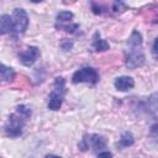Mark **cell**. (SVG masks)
I'll return each mask as SVG.
<instances>
[{
	"instance_id": "7c38bea8",
	"label": "cell",
	"mask_w": 158,
	"mask_h": 158,
	"mask_svg": "<svg viewBox=\"0 0 158 158\" xmlns=\"http://www.w3.org/2000/svg\"><path fill=\"white\" fill-rule=\"evenodd\" d=\"M135 143V137L130 132V131H125L122 132L120 139H118V146L121 148H126V147H130Z\"/></svg>"
},
{
	"instance_id": "5b68a950",
	"label": "cell",
	"mask_w": 158,
	"mask_h": 158,
	"mask_svg": "<svg viewBox=\"0 0 158 158\" xmlns=\"http://www.w3.org/2000/svg\"><path fill=\"white\" fill-rule=\"evenodd\" d=\"M28 27V16L23 9H15L11 14V33H23Z\"/></svg>"
},
{
	"instance_id": "6da1fadb",
	"label": "cell",
	"mask_w": 158,
	"mask_h": 158,
	"mask_svg": "<svg viewBox=\"0 0 158 158\" xmlns=\"http://www.w3.org/2000/svg\"><path fill=\"white\" fill-rule=\"evenodd\" d=\"M142 43H143V40H142L141 32H138L137 30H133L127 41L128 51L125 57V64L128 69H136L144 64L146 57L143 53Z\"/></svg>"
},
{
	"instance_id": "9c48e42d",
	"label": "cell",
	"mask_w": 158,
	"mask_h": 158,
	"mask_svg": "<svg viewBox=\"0 0 158 158\" xmlns=\"http://www.w3.org/2000/svg\"><path fill=\"white\" fill-rule=\"evenodd\" d=\"M114 85L118 91H127V90H131L135 86V80L131 77L122 75V77H117L115 79Z\"/></svg>"
},
{
	"instance_id": "ba28073f",
	"label": "cell",
	"mask_w": 158,
	"mask_h": 158,
	"mask_svg": "<svg viewBox=\"0 0 158 158\" xmlns=\"http://www.w3.org/2000/svg\"><path fill=\"white\" fill-rule=\"evenodd\" d=\"M144 109L154 118L158 120V91L149 95L144 102Z\"/></svg>"
},
{
	"instance_id": "5bb4252c",
	"label": "cell",
	"mask_w": 158,
	"mask_h": 158,
	"mask_svg": "<svg viewBox=\"0 0 158 158\" xmlns=\"http://www.w3.org/2000/svg\"><path fill=\"white\" fill-rule=\"evenodd\" d=\"M0 73H1V80L2 81H11L15 78V72L12 68L6 67L5 64H1L0 67Z\"/></svg>"
},
{
	"instance_id": "30bf717a",
	"label": "cell",
	"mask_w": 158,
	"mask_h": 158,
	"mask_svg": "<svg viewBox=\"0 0 158 158\" xmlns=\"http://www.w3.org/2000/svg\"><path fill=\"white\" fill-rule=\"evenodd\" d=\"M91 48L95 52H104V51H107L110 48V46H109V43L104 38L100 37V33L99 32H95L94 33V37H93Z\"/></svg>"
},
{
	"instance_id": "ac0fdd59",
	"label": "cell",
	"mask_w": 158,
	"mask_h": 158,
	"mask_svg": "<svg viewBox=\"0 0 158 158\" xmlns=\"http://www.w3.org/2000/svg\"><path fill=\"white\" fill-rule=\"evenodd\" d=\"M60 47H62L63 51H70V49L73 48V41L64 38V40H62V42H60Z\"/></svg>"
},
{
	"instance_id": "3957f363",
	"label": "cell",
	"mask_w": 158,
	"mask_h": 158,
	"mask_svg": "<svg viewBox=\"0 0 158 158\" xmlns=\"http://www.w3.org/2000/svg\"><path fill=\"white\" fill-rule=\"evenodd\" d=\"M65 80L62 77H57L53 83V90L48 96V109L52 111H57L60 109L63 104V99L65 95Z\"/></svg>"
},
{
	"instance_id": "d6986e66",
	"label": "cell",
	"mask_w": 158,
	"mask_h": 158,
	"mask_svg": "<svg viewBox=\"0 0 158 158\" xmlns=\"http://www.w3.org/2000/svg\"><path fill=\"white\" fill-rule=\"evenodd\" d=\"M152 56L158 60V36L154 38L153 44H152Z\"/></svg>"
},
{
	"instance_id": "9a60e30c",
	"label": "cell",
	"mask_w": 158,
	"mask_h": 158,
	"mask_svg": "<svg viewBox=\"0 0 158 158\" xmlns=\"http://www.w3.org/2000/svg\"><path fill=\"white\" fill-rule=\"evenodd\" d=\"M57 28L64 30L68 33H74L77 30H79V23H63V25H56Z\"/></svg>"
},
{
	"instance_id": "7402d4cb",
	"label": "cell",
	"mask_w": 158,
	"mask_h": 158,
	"mask_svg": "<svg viewBox=\"0 0 158 158\" xmlns=\"http://www.w3.org/2000/svg\"><path fill=\"white\" fill-rule=\"evenodd\" d=\"M156 23H158V17H157V20H156Z\"/></svg>"
},
{
	"instance_id": "4fadbf2b",
	"label": "cell",
	"mask_w": 158,
	"mask_h": 158,
	"mask_svg": "<svg viewBox=\"0 0 158 158\" xmlns=\"http://www.w3.org/2000/svg\"><path fill=\"white\" fill-rule=\"evenodd\" d=\"M73 17H74V15H73V12L72 11H60V12H58V15H57V22H56V25H63V23H70L72 22V20H73Z\"/></svg>"
},
{
	"instance_id": "52a82bcc",
	"label": "cell",
	"mask_w": 158,
	"mask_h": 158,
	"mask_svg": "<svg viewBox=\"0 0 158 158\" xmlns=\"http://www.w3.org/2000/svg\"><path fill=\"white\" fill-rule=\"evenodd\" d=\"M40 49L36 46H30L26 51L19 53V59L25 67H31L40 57Z\"/></svg>"
},
{
	"instance_id": "8992f818",
	"label": "cell",
	"mask_w": 158,
	"mask_h": 158,
	"mask_svg": "<svg viewBox=\"0 0 158 158\" xmlns=\"http://www.w3.org/2000/svg\"><path fill=\"white\" fill-rule=\"evenodd\" d=\"M78 147L80 151H86L89 148H93L94 151H101L106 147V139L96 133L85 135L81 141L78 143Z\"/></svg>"
},
{
	"instance_id": "44dd1931",
	"label": "cell",
	"mask_w": 158,
	"mask_h": 158,
	"mask_svg": "<svg viewBox=\"0 0 158 158\" xmlns=\"http://www.w3.org/2000/svg\"><path fill=\"white\" fill-rule=\"evenodd\" d=\"M46 158H60L59 156H54V154H47Z\"/></svg>"
},
{
	"instance_id": "8fae6325",
	"label": "cell",
	"mask_w": 158,
	"mask_h": 158,
	"mask_svg": "<svg viewBox=\"0 0 158 158\" xmlns=\"http://www.w3.org/2000/svg\"><path fill=\"white\" fill-rule=\"evenodd\" d=\"M10 32H11V16L4 14L0 17V33L6 35Z\"/></svg>"
},
{
	"instance_id": "277c9868",
	"label": "cell",
	"mask_w": 158,
	"mask_h": 158,
	"mask_svg": "<svg viewBox=\"0 0 158 158\" xmlns=\"http://www.w3.org/2000/svg\"><path fill=\"white\" fill-rule=\"evenodd\" d=\"M99 81V73L93 67H83L74 72L72 75V83L79 84V83H89V84H96Z\"/></svg>"
},
{
	"instance_id": "ffe728a7",
	"label": "cell",
	"mask_w": 158,
	"mask_h": 158,
	"mask_svg": "<svg viewBox=\"0 0 158 158\" xmlns=\"http://www.w3.org/2000/svg\"><path fill=\"white\" fill-rule=\"evenodd\" d=\"M98 158H112V154L111 152H107V151H102L98 154Z\"/></svg>"
},
{
	"instance_id": "e0dca14e",
	"label": "cell",
	"mask_w": 158,
	"mask_h": 158,
	"mask_svg": "<svg viewBox=\"0 0 158 158\" xmlns=\"http://www.w3.org/2000/svg\"><path fill=\"white\" fill-rule=\"evenodd\" d=\"M125 9H126V4L122 2V1H115L112 4V11L114 12H121Z\"/></svg>"
},
{
	"instance_id": "2e32d148",
	"label": "cell",
	"mask_w": 158,
	"mask_h": 158,
	"mask_svg": "<svg viewBox=\"0 0 158 158\" xmlns=\"http://www.w3.org/2000/svg\"><path fill=\"white\" fill-rule=\"evenodd\" d=\"M90 5H91V10H93V12H94L95 15H101L102 12H105V10H104L105 7H104L102 5H100V4H98V2H94V1H93Z\"/></svg>"
},
{
	"instance_id": "7a4b0ae2",
	"label": "cell",
	"mask_w": 158,
	"mask_h": 158,
	"mask_svg": "<svg viewBox=\"0 0 158 158\" xmlns=\"http://www.w3.org/2000/svg\"><path fill=\"white\" fill-rule=\"evenodd\" d=\"M31 115H32V111L28 106L19 105L16 107V112L11 114L4 125L5 135L11 138L21 136L23 132V127H25L27 120L31 117Z\"/></svg>"
}]
</instances>
